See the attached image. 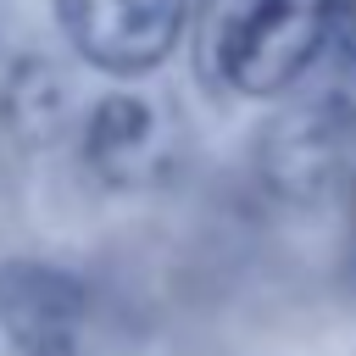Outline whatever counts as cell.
<instances>
[{
    "mask_svg": "<svg viewBox=\"0 0 356 356\" xmlns=\"http://www.w3.org/2000/svg\"><path fill=\"white\" fill-rule=\"evenodd\" d=\"M89 289L72 267L11 256L0 261V334L11 356H78Z\"/></svg>",
    "mask_w": 356,
    "mask_h": 356,
    "instance_id": "obj_3",
    "label": "cell"
},
{
    "mask_svg": "<svg viewBox=\"0 0 356 356\" xmlns=\"http://www.w3.org/2000/svg\"><path fill=\"white\" fill-rule=\"evenodd\" d=\"M172 156V128L156 100L134 89H111L83 117V161L106 184H145L161 178Z\"/></svg>",
    "mask_w": 356,
    "mask_h": 356,
    "instance_id": "obj_4",
    "label": "cell"
},
{
    "mask_svg": "<svg viewBox=\"0 0 356 356\" xmlns=\"http://www.w3.org/2000/svg\"><path fill=\"white\" fill-rule=\"evenodd\" d=\"M189 0H56L61 39L106 78H145L156 72L178 33Z\"/></svg>",
    "mask_w": 356,
    "mask_h": 356,
    "instance_id": "obj_2",
    "label": "cell"
},
{
    "mask_svg": "<svg viewBox=\"0 0 356 356\" xmlns=\"http://www.w3.org/2000/svg\"><path fill=\"white\" fill-rule=\"evenodd\" d=\"M300 83L312 89V106H306L312 134L356 128V0H339L328 39H323V50H317V61Z\"/></svg>",
    "mask_w": 356,
    "mask_h": 356,
    "instance_id": "obj_5",
    "label": "cell"
},
{
    "mask_svg": "<svg viewBox=\"0 0 356 356\" xmlns=\"http://www.w3.org/2000/svg\"><path fill=\"white\" fill-rule=\"evenodd\" d=\"M339 0H200V72L228 95L295 89L334 22Z\"/></svg>",
    "mask_w": 356,
    "mask_h": 356,
    "instance_id": "obj_1",
    "label": "cell"
},
{
    "mask_svg": "<svg viewBox=\"0 0 356 356\" xmlns=\"http://www.w3.org/2000/svg\"><path fill=\"white\" fill-rule=\"evenodd\" d=\"M11 89H17V95H11V117H17L28 134H39V128H56V122H61L67 95H61V78H56L50 67L28 61V67H22V78H17Z\"/></svg>",
    "mask_w": 356,
    "mask_h": 356,
    "instance_id": "obj_6",
    "label": "cell"
}]
</instances>
